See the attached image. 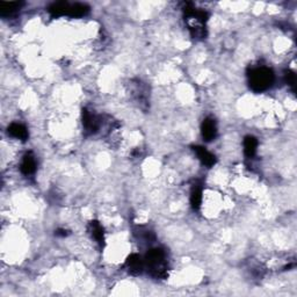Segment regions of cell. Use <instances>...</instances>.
Segmentation results:
<instances>
[{
	"label": "cell",
	"mask_w": 297,
	"mask_h": 297,
	"mask_svg": "<svg viewBox=\"0 0 297 297\" xmlns=\"http://www.w3.org/2000/svg\"><path fill=\"white\" fill-rule=\"evenodd\" d=\"M183 12L186 15V22H187L188 29L191 35L194 39H206L207 30L206 22L208 20V14L202 10H197L193 4H187L183 7Z\"/></svg>",
	"instance_id": "1"
},
{
	"label": "cell",
	"mask_w": 297,
	"mask_h": 297,
	"mask_svg": "<svg viewBox=\"0 0 297 297\" xmlns=\"http://www.w3.org/2000/svg\"><path fill=\"white\" fill-rule=\"evenodd\" d=\"M144 265L152 277L163 280L168 275V262L166 253L163 249L150 250L144 259Z\"/></svg>",
	"instance_id": "2"
},
{
	"label": "cell",
	"mask_w": 297,
	"mask_h": 297,
	"mask_svg": "<svg viewBox=\"0 0 297 297\" xmlns=\"http://www.w3.org/2000/svg\"><path fill=\"white\" fill-rule=\"evenodd\" d=\"M274 82V73L267 66L253 67L249 73L250 87L256 92L268 90Z\"/></svg>",
	"instance_id": "3"
},
{
	"label": "cell",
	"mask_w": 297,
	"mask_h": 297,
	"mask_svg": "<svg viewBox=\"0 0 297 297\" xmlns=\"http://www.w3.org/2000/svg\"><path fill=\"white\" fill-rule=\"evenodd\" d=\"M48 12L53 17H63L69 15L72 18H80L90 12V7L85 4H70L66 1L55 2L48 8Z\"/></svg>",
	"instance_id": "4"
},
{
	"label": "cell",
	"mask_w": 297,
	"mask_h": 297,
	"mask_svg": "<svg viewBox=\"0 0 297 297\" xmlns=\"http://www.w3.org/2000/svg\"><path fill=\"white\" fill-rule=\"evenodd\" d=\"M82 127H84L86 135H93L98 133V130L101 127L100 118L91 113L90 110L82 109Z\"/></svg>",
	"instance_id": "5"
},
{
	"label": "cell",
	"mask_w": 297,
	"mask_h": 297,
	"mask_svg": "<svg viewBox=\"0 0 297 297\" xmlns=\"http://www.w3.org/2000/svg\"><path fill=\"white\" fill-rule=\"evenodd\" d=\"M127 272L131 275H139L142 274L143 269H145V265H144V260L142 257L139 254H131L129 258L127 259L124 265Z\"/></svg>",
	"instance_id": "6"
},
{
	"label": "cell",
	"mask_w": 297,
	"mask_h": 297,
	"mask_svg": "<svg viewBox=\"0 0 297 297\" xmlns=\"http://www.w3.org/2000/svg\"><path fill=\"white\" fill-rule=\"evenodd\" d=\"M193 151L195 152L198 156V158L200 159V161L204 166L207 167H213L216 164V157L211 152L208 151L206 148L203 146H193Z\"/></svg>",
	"instance_id": "7"
},
{
	"label": "cell",
	"mask_w": 297,
	"mask_h": 297,
	"mask_svg": "<svg viewBox=\"0 0 297 297\" xmlns=\"http://www.w3.org/2000/svg\"><path fill=\"white\" fill-rule=\"evenodd\" d=\"M201 131L202 136H203V139H206L207 142L215 139L217 136V125L215 120L211 118H207L206 120L203 121V123H202Z\"/></svg>",
	"instance_id": "8"
},
{
	"label": "cell",
	"mask_w": 297,
	"mask_h": 297,
	"mask_svg": "<svg viewBox=\"0 0 297 297\" xmlns=\"http://www.w3.org/2000/svg\"><path fill=\"white\" fill-rule=\"evenodd\" d=\"M20 170L24 176H32L36 171V159L33 152H27L23 156L22 161H21Z\"/></svg>",
	"instance_id": "9"
},
{
	"label": "cell",
	"mask_w": 297,
	"mask_h": 297,
	"mask_svg": "<svg viewBox=\"0 0 297 297\" xmlns=\"http://www.w3.org/2000/svg\"><path fill=\"white\" fill-rule=\"evenodd\" d=\"M88 231L92 237L94 238V240L97 241L100 246H103L105 244V231H103L102 225L100 224L98 220H92L88 224Z\"/></svg>",
	"instance_id": "10"
},
{
	"label": "cell",
	"mask_w": 297,
	"mask_h": 297,
	"mask_svg": "<svg viewBox=\"0 0 297 297\" xmlns=\"http://www.w3.org/2000/svg\"><path fill=\"white\" fill-rule=\"evenodd\" d=\"M8 135H11L12 137L14 139H20V140H27L29 137L28 130L27 128L24 127L23 124L20 123H12L10 127H8Z\"/></svg>",
	"instance_id": "11"
},
{
	"label": "cell",
	"mask_w": 297,
	"mask_h": 297,
	"mask_svg": "<svg viewBox=\"0 0 297 297\" xmlns=\"http://www.w3.org/2000/svg\"><path fill=\"white\" fill-rule=\"evenodd\" d=\"M23 2L12 1V2H0V14L2 17H10V15L17 13L20 10Z\"/></svg>",
	"instance_id": "12"
},
{
	"label": "cell",
	"mask_w": 297,
	"mask_h": 297,
	"mask_svg": "<svg viewBox=\"0 0 297 297\" xmlns=\"http://www.w3.org/2000/svg\"><path fill=\"white\" fill-rule=\"evenodd\" d=\"M258 140L253 136H246L244 139V152L247 158H253L257 154Z\"/></svg>",
	"instance_id": "13"
},
{
	"label": "cell",
	"mask_w": 297,
	"mask_h": 297,
	"mask_svg": "<svg viewBox=\"0 0 297 297\" xmlns=\"http://www.w3.org/2000/svg\"><path fill=\"white\" fill-rule=\"evenodd\" d=\"M191 204L194 210L200 209L202 204V186L198 183L193 185L191 191Z\"/></svg>",
	"instance_id": "14"
},
{
	"label": "cell",
	"mask_w": 297,
	"mask_h": 297,
	"mask_svg": "<svg viewBox=\"0 0 297 297\" xmlns=\"http://www.w3.org/2000/svg\"><path fill=\"white\" fill-rule=\"evenodd\" d=\"M284 79H286L287 85H289V86L292 87V90L295 91V86H296V76H295V73L288 70V71H286V73H284Z\"/></svg>",
	"instance_id": "15"
},
{
	"label": "cell",
	"mask_w": 297,
	"mask_h": 297,
	"mask_svg": "<svg viewBox=\"0 0 297 297\" xmlns=\"http://www.w3.org/2000/svg\"><path fill=\"white\" fill-rule=\"evenodd\" d=\"M67 235H69V231L65 230V229H58L56 231V236H58V237H66Z\"/></svg>",
	"instance_id": "16"
}]
</instances>
